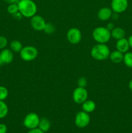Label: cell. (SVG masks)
I'll use <instances>...</instances> for the list:
<instances>
[{
  "instance_id": "cell-23",
  "label": "cell",
  "mask_w": 132,
  "mask_h": 133,
  "mask_svg": "<svg viewBox=\"0 0 132 133\" xmlns=\"http://www.w3.org/2000/svg\"><path fill=\"white\" fill-rule=\"evenodd\" d=\"M7 12L9 14H12V15H13V14H14L15 13L19 12L18 3L9 4V5L7 7Z\"/></svg>"
},
{
  "instance_id": "cell-21",
  "label": "cell",
  "mask_w": 132,
  "mask_h": 133,
  "mask_svg": "<svg viewBox=\"0 0 132 133\" xmlns=\"http://www.w3.org/2000/svg\"><path fill=\"white\" fill-rule=\"evenodd\" d=\"M43 31L47 35H52L56 31V27L53 23H47L43 29Z\"/></svg>"
},
{
  "instance_id": "cell-11",
  "label": "cell",
  "mask_w": 132,
  "mask_h": 133,
  "mask_svg": "<svg viewBox=\"0 0 132 133\" xmlns=\"http://www.w3.org/2000/svg\"><path fill=\"white\" fill-rule=\"evenodd\" d=\"M14 60V52L9 49H3L0 52V66L11 63Z\"/></svg>"
},
{
  "instance_id": "cell-26",
  "label": "cell",
  "mask_w": 132,
  "mask_h": 133,
  "mask_svg": "<svg viewBox=\"0 0 132 133\" xmlns=\"http://www.w3.org/2000/svg\"><path fill=\"white\" fill-rule=\"evenodd\" d=\"M7 127L4 123H0V133H6Z\"/></svg>"
},
{
  "instance_id": "cell-2",
  "label": "cell",
  "mask_w": 132,
  "mask_h": 133,
  "mask_svg": "<svg viewBox=\"0 0 132 133\" xmlns=\"http://www.w3.org/2000/svg\"><path fill=\"white\" fill-rule=\"evenodd\" d=\"M110 49L106 44H97L92 48L91 55L97 61H104L109 58Z\"/></svg>"
},
{
  "instance_id": "cell-12",
  "label": "cell",
  "mask_w": 132,
  "mask_h": 133,
  "mask_svg": "<svg viewBox=\"0 0 132 133\" xmlns=\"http://www.w3.org/2000/svg\"><path fill=\"white\" fill-rule=\"evenodd\" d=\"M113 14V10L111 8L109 7H103L101 8L98 10L97 13V16L98 18L100 21L102 22H106L109 19L111 18Z\"/></svg>"
},
{
  "instance_id": "cell-5",
  "label": "cell",
  "mask_w": 132,
  "mask_h": 133,
  "mask_svg": "<svg viewBox=\"0 0 132 133\" xmlns=\"http://www.w3.org/2000/svg\"><path fill=\"white\" fill-rule=\"evenodd\" d=\"M40 120V117L36 113H28L25 117L23 120V125L29 130L38 128Z\"/></svg>"
},
{
  "instance_id": "cell-7",
  "label": "cell",
  "mask_w": 132,
  "mask_h": 133,
  "mask_svg": "<svg viewBox=\"0 0 132 133\" xmlns=\"http://www.w3.org/2000/svg\"><path fill=\"white\" fill-rule=\"evenodd\" d=\"M91 118L89 113L84 112V110L80 111L76 114L75 119V123L79 128H85L90 123Z\"/></svg>"
},
{
  "instance_id": "cell-16",
  "label": "cell",
  "mask_w": 132,
  "mask_h": 133,
  "mask_svg": "<svg viewBox=\"0 0 132 133\" xmlns=\"http://www.w3.org/2000/svg\"><path fill=\"white\" fill-rule=\"evenodd\" d=\"M82 110L87 113H91L93 112L96 109V104L92 100H88L87 99L86 101H84L82 104Z\"/></svg>"
},
{
  "instance_id": "cell-27",
  "label": "cell",
  "mask_w": 132,
  "mask_h": 133,
  "mask_svg": "<svg viewBox=\"0 0 132 133\" xmlns=\"http://www.w3.org/2000/svg\"><path fill=\"white\" fill-rule=\"evenodd\" d=\"M12 16L14 17V19H17V20H20V19L22 18V17H23V16L21 15V14L19 12H16V13H15L14 14H13Z\"/></svg>"
},
{
  "instance_id": "cell-15",
  "label": "cell",
  "mask_w": 132,
  "mask_h": 133,
  "mask_svg": "<svg viewBox=\"0 0 132 133\" xmlns=\"http://www.w3.org/2000/svg\"><path fill=\"white\" fill-rule=\"evenodd\" d=\"M125 35V31L121 27H114L113 30L111 31V37L116 40L124 38Z\"/></svg>"
},
{
  "instance_id": "cell-22",
  "label": "cell",
  "mask_w": 132,
  "mask_h": 133,
  "mask_svg": "<svg viewBox=\"0 0 132 133\" xmlns=\"http://www.w3.org/2000/svg\"><path fill=\"white\" fill-rule=\"evenodd\" d=\"M9 96V90L3 86H0V101H4Z\"/></svg>"
},
{
  "instance_id": "cell-24",
  "label": "cell",
  "mask_w": 132,
  "mask_h": 133,
  "mask_svg": "<svg viewBox=\"0 0 132 133\" xmlns=\"http://www.w3.org/2000/svg\"><path fill=\"white\" fill-rule=\"evenodd\" d=\"M87 84V79H85L84 77H81L79 78L77 81V84L78 87H82V88H85Z\"/></svg>"
},
{
  "instance_id": "cell-9",
  "label": "cell",
  "mask_w": 132,
  "mask_h": 133,
  "mask_svg": "<svg viewBox=\"0 0 132 133\" xmlns=\"http://www.w3.org/2000/svg\"><path fill=\"white\" fill-rule=\"evenodd\" d=\"M30 23L34 30L37 31H43L47 23L42 16L36 14L31 18Z\"/></svg>"
},
{
  "instance_id": "cell-3",
  "label": "cell",
  "mask_w": 132,
  "mask_h": 133,
  "mask_svg": "<svg viewBox=\"0 0 132 133\" xmlns=\"http://www.w3.org/2000/svg\"><path fill=\"white\" fill-rule=\"evenodd\" d=\"M93 39L98 44H106L111 38V31L106 27H96L92 32Z\"/></svg>"
},
{
  "instance_id": "cell-14",
  "label": "cell",
  "mask_w": 132,
  "mask_h": 133,
  "mask_svg": "<svg viewBox=\"0 0 132 133\" xmlns=\"http://www.w3.org/2000/svg\"><path fill=\"white\" fill-rule=\"evenodd\" d=\"M109 58L111 60V62H113V63L119 64L123 61L124 55H123V53L122 52L119 51L116 49V50L113 51V52L110 53Z\"/></svg>"
},
{
  "instance_id": "cell-31",
  "label": "cell",
  "mask_w": 132,
  "mask_h": 133,
  "mask_svg": "<svg viewBox=\"0 0 132 133\" xmlns=\"http://www.w3.org/2000/svg\"><path fill=\"white\" fill-rule=\"evenodd\" d=\"M111 18H112L113 19H115V20H116V19H119V14L116 12L113 13Z\"/></svg>"
},
{
  "instance_id": "cell-4",
  "label": "cell",
  "mask_w": 132,
  "mask_h": 133,
  "mask_svg": "<svg viewBox=\"0 0 132 133\" xmlns=\"http://www.w3.org/2000/svg\"><path fill=\"white\" fill-rule=\"evenodd\" d=\"M38 55V49L32 45H27L23 47L21 51L19 52V55L23 61L26 62H31L36 59Z\"/></svg>"
},
{
  "instance_id": "cell-13",
  "label": "cell",
  "mask_w": 132,
  "mask_h": 133,
  "mask_svg": "<svg viewBox=\"0 0 132 133\" xmlns=\"http://www.w3.org/2000/svg\"><path fill=\"white\" fill-rule=\"evenodd\" d=\"M129 44L128 42V39L123 38L118 40L116 42V50L122 52V53H126L128 52L129 49Z\"/></svg>"
},
{
  "instance_id": "cell-32",
  "label": "cell",
  "mask_w": 132,
  "mask_h": 133,
  "mask_svg": "<svg viewBox=\"0 0 132 133\" xmlns=\"http://www.w3.org/2000/svg\"><path fill=\"white\" fill-rule=\"evenodd\" d=\"M128 42H129V47L132 48V35H131L129 37V38L128 39Z\"/></svg>"
},
{
  "instance_id": "cell-6",
  "label": "cell",
  "mask_w": 132,
  "mask_h": 133,
  "mask_svg": "<svg viewBox=\"0 0 132 133\" xmlns=\"http://www.w3.org/2000/svg\"><path fill=\"white\" fill-rule=\"evenodd\" d=\"M88 92L85 88L78 87L75 88L72 93V99L76 104L82 105L84 101L87 99Z\"/></svg>"
},
{
  "instance_id": "cell-19",
  "label": "cell",
  "mask_w": 132,
  "mask_h": 133,
  "mask_svg": "<svg viewBox=\"0 0 132 133\" xmlns=\"http://www.w3.org/2000/svg\"><path fill=\"white\" fill-rule=\"evenodd\" d=\"M9 112V108L4 101H0V119L6 116Z\"/></svg>"
},
{
  "instance_id": "cell-8",
  "label": "cell",
  "mask_w": 132,
  "mask_h": 133,
  "mask_svg": "<svg viewBox=\"0 0 132 133\" xmlns=\"http://www.w3.org/2000/svg\"><path fill=\"white\" fill-rule=\"evenodd\" d=\"M82 32L79 29L72 27L68 30L67 32V39L71 44H77L82 40Z\"/></svg>"
},
{
  "instance_id": "cell-34",
  "label": "cell",
  "mask_w": 132,
  "mask_h": 133,
  "mask_svg": "<svg viewBox=\"0 0 132 133\" xmlns=\"http://www.w3.org/2000/svg\"><path fill=\"white\" fill-rule=\"evenodd\" d=\"M0 70H1V68H0Z\"/></svg>"
},
{
  "instance_id": "cell-29",
  "label": "cell",
  "mask_w": 132,
  "mask_h": 133,
  "mask_svg": "<svg viewBox=\"0 0 132 133\" xmlns=\"http://www.w3.org/2000/svg\"><path fill=\"white\" fill-rule=\"evenodd\" d=\"M106 27L107 29L109 30V31H111V30H113V29L115 27H114V24L113 23H107V25H106Z\"/></svg>"
},
{
  "instance_id": "cell-1",
  "label": "cell",
  "mask_w": 132,
  "mask_h": 133,
  "mask_svg": "<svg viewBox=\"0 0 132 133\" xmlns=\"http://www.w3.org/2000/svg\"><path fill=\"white\" fill-rule=\"evenodd\" d=\"M18 6L19 12L25 18H32L37 12V6L32 0H19Z\"/></svg>"
},
{
  "instance_id": "cell-20",
  "label": "cell",
  "mask_w": 132,
  "mask_h": 133,
  "mask_svg": "<svg viewBox=\"0 0 132 133\" xmlns=\"http://www.w3.org/2000/svg\"><path fill=\"white\" fill-rule=\"evenodd\" d=\"M123 62L127 67L132 68V53L131 52H126L124 55Z\"/></svg>"
},
{
  "instance_id": "cell-10",
  "label": "cell",
  "mask_w": 132,
  "mask_h": 133,
  "mask_svg": "<svg viewBox=\"0 0 132 133\" xmlns=\"http://www.w3.org/2000/svg\"><path fill=\"white\" fill-rule=\"evenodd\" d=\"M128 6V0H112L111 3V9L113 12H123Z\"/></svg>"
},
{
  "instance_id": "cell-25",
  "label": "cell",
  "mask_w": 132,
  "mask_h": 133,
  "mask_svg": "<svg viewBox=\"0 0 132 133\" xmlns=\"http://www.w3.org/2000/svg\"><path fill=\"white\" fill-rule=\"evenodd\" d=\"M8 44V40L6 37L0 36V49H5Z\"/></svg>"
},
{
  "instance_id": "cell-17",
  "label": "cell",
  "mask_w": 132,
  "mask_h": 133,
  "mask_svg": "<svg viewBox=\"0 0 132 133\" xmlns=\"http://www.w3.org/2000/svg\"><path fill=\"white\" fill-rule=\"evenodd\" d=\"M38 128H39L40 130L43 131L44 132H47L50 128V121H49L47 118H41L40 120V122H39L38 127Z\"/></svg>"
},
{
  "instance_id": "cell-28",
  "label": "cell",
  "mask_w": 132,
  "mask_h": 133,
  "mask_svg": "<svg viewBox=\"0 0 132 133\" xmlns=\"http://www.w3.org/2000/svg\"><path fill=\"white\" fill-rule=\"evenodd\" d=\"M27 133H45L43 131L40 130L39 128L33 129H31Z\"/></svg>"
},
{
  "instance_id": "cell-30",
  "label": "cell",
  "mask_w": 132,
  "mask_h": 133,
  "mask_svg": "<svg viewBox=\"0 0 132 133\" xmlns=\"http://www.w3.org/2000/svg\"><path fill=\"white\" fill-rule=\"evenodd\" d=\"M3 1L9 4H12V3H18L19 1V0H3Z\"/></svg>"
},
{
  "instance_id": "cell-33",
  "label": "cell",
  "mask_w": 132,
  "mask_h": 133,
  "mask_svg": "<svg viewBox=\"0 0 132 133\" xmlns=\"http://www.w3.org/2000/svg\"><path fill=\"white\" fill-rule=\"evenodd\" d=\"M128 87H129V88L130 89V90L132 91V79L129 81V84H128Z\"/></svg>"
},
{
  "instance_id": "cell-18",
  "label": "cell",
  "mask_w": 132,
  "mask_h": 133,
  "mask_svg": "<svg viewBox=\"0 0 132 133\" xmlns=\"http://www.w3.org/2000/svg\"><path fill=\"white\" fill-rule=\"evenodd\" d=\"M23 48L21 42L19 40H12L10 43V49L14 53H19Z\"/></svg>"
}]
</instances>
